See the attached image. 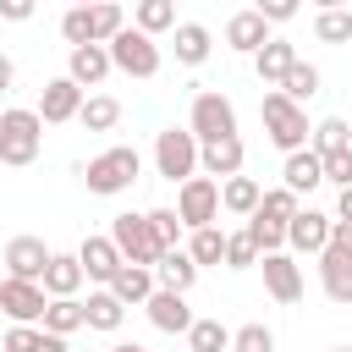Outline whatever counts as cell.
Masks as SVG:
<instances>
[{
    "instance_id": "cell-1",
    "label": "cell",
    "mask_w": 352,
    "mask_h": 352,
    "mask_svg": "<svg viewBox=\"0 0 352 352\" xmlns=\"http://www.w3.org/2000/svg\"><path fill=\"white\" fill-rule=\"evenodd\" d=\"M258 116H264V132H270V143L280 148V154H292V148H308V116H302V104L297 99H286L280 88L275 94H264L258 99Z\"/></svg>"
},
{
    "instance_id": "cell-2",
    "label": "cell",
    "mask_w": 352,
    "mask_h": 352,
    "mask_svg": "<svg viewBox=\"0 0 352 352\" xmlns=\"http://www.w3.org/2000/svg\"><path fill=\"white\" fill-rule=\"evenodd\" d=\"M138 170H143L138 148L116 143V148H104V154H94V160L82 165V182H88V192H99V198H116V192H126V187L138 182Z\"/></svg>"
},
{
    "instance_id": "cell-3",
    "label": "cell",
    "mask_w": 352,
    "mask_h": 352,
    "mask_svg": "<svg viewBox=\"0 0 352 352\" xmlns=\"http://www.w3.org/2000/svg\"><path fill=\"white\" fill-rule=\"evenodd\" d=\"M44 148V116L38 110H0V165H33Z\"/></svg>"
},
{
    "instance_id": "cell-4",
    "label": "cell",
    "mask_w": 352,
    "mask_h": 352,
    "mask_svg": "<svg viewBox=\"0 0 352 352\" xmlns=\"http://www.w3.org/2000/svg\"><path fill=\"white\" fill-rule=\"evenodd\" d=\"M198 132L192 126H165L160 138H154V170L165 176V182H187V176H198Z\"/></svg>"
},
{
    "instance_id": "cell-5",
    "label": "cell",
    "mask_w": 352,
    "mask_h": 352,
    "mask_svg": "<svg viewBox=\"0 0 352 352\" xmlns=\"http://www.w3.org/2000/svg\"><path fill=\"white\" fill-rule=\"evenodd\" d=\"M110 60H116V72H126V77H154V72H160V44H154V33H143V28L132 22V28H121V33L110 38Z\"/></svg>"
},
{
    "instance_id": "cell-6",
    "label": "cell",
    "mask_w": 352,
    "mask_h": 352,
    "mask_svg": "<svg viewBox=\"0 0 352 352\" xmlns=\"http://www.w3.org/2000/svg\"><path fill=\"white\" fill-rule=\"evenodd\" d=\"M176 214H182V226L187 231H198V226H214L220 220V182L214 176H187L182 187H176Z\"/></svg>"
},
{
    "instance_id": "cell-7",
    "label": "cell",
    "mask_w": 352,
    "mask_h": 352,
    "mask_svg": "<svg viewBox=\"0 0 352 352\" xmlns=\"http://www.w3.org/2000/svg\"><path fill=\"white\" fill-rule=\"evenodd\" d=\"M110 236H116L121 258H132V264H160V253H165V242L154 236V220L148 214H116L110 220Z\"/></svg>"
},
{
    "instance_id": "cell-8",
    "label": "cell",
    "mask_w": 352,
    "mask_h": 352,
    "mask_svg": "<svg viewBox=\"0 0 352 352\" xmlns=\"http://www.w3.org/2000/svg\"><path fill=\"white\" fill-rule=\"evenodd\" d=\"M44 308H50L44 280H22V275H6L0 280V314L11 324H44Z\"/></svg>"
},
{
    "instance_id": "cell-9",
    "label": "cell",
    "mask_w": 352,
    "mask_h": 352,
    "mask_svg": "<svg viewBox=\"0 0 352 352\" xmlns=\"http://www.w3.org/2000/svg\"><path fill=\"white\" fill-rule=\"evenodd\" d=\"M187 126L198 132V143H214V138H231V132H236V104H231L226 94H214V88H204V94L192 99V116H187Z\"/></svg>"
},
{
    "instance_id": "cell-10",
    "label": "cell",
    "mask_w": 352,
    "mask_h": 352,
    "mask_svg": "<svg viewBox=\"0 0 352 352\" xmlns=\"http://www.w3.org/2000/svg\"><path fill=\"white\" fill-rule=\"evenodd\" d=\"M258 270H264V292L275 297V302H297L302 297V270H297V258L292 253H258Z\"/></svg>"
},
{
    "instance_id": "cell-11",
    "label": "cell",
    "mask_w": 352,
    "mask_h": 352,
    "mask_svg": "<svg viewBox=\"0 0 352 352\" xmlns=\"http://www.w3.org/2000/svg\"><path fill=\"white\" fill-rule=\"evenodd\" d=\"M77 110H82V82H72V77H50L44 94H38V116H44V126L77 121Z\"/></svg>"
},
{
    "instance_id": "cell-12",
    "label": "cell",
    "mask_w": 352,
    "mask_h": 352,
    "mask_svg": "<svg viewBox=\"0 0 352 352\" xmlns=\"http://www.w3.org/2000/svg\"><path fill=\"white\" fill-rule=\"evenodd\" d=\"M148 308V324L165 330V336H187L192 324V308H187V292H170V286H154V297L143 302Z\"/></svg>"
},
{
    "instance_id": "cell-13",
    "label": "cell",
    "mask_w": 352,
    "mask_h": 352,
    "mask_svg": "<svg viewBox=\"0 0 352 352\" xmlns=\"http://www.w3.org/2000/svg\"><path fill=\"white\" fill-rule=\"evenodd\" d=\"M330 226H336V214L297 209V214L286 220V242H292L297 253H324V248H330Z\"/></svg>"
},
{
    "instance_id": "cell-14",
    "label": "cell",
    "mask_w": 352,
    "mask_h": 352,
    "mask_svg": "<svg viewBox=\"0 0 352 352\" xmlns=\"http://www.w3.org/2000/svg\"><path fill=\"white\" fill-rule=\"evenodd\" d=\"M50 248H44V236H11L6 242V275H22V280H44V270H50Z\"/></svg>"
},
{
    "instance_id": "cell-15",
    "label": "cell",
    "mask_w": 352,
    "mask_h": 352,
    "mask_svg": "<svg viewBox=\"0 0 352 352\" xmlns=\"http://www.w3.org/2000/svg\"><path fill=\"white\" fill-rule=\"evenodd\" d=\"M110 44H72V55H66V77L72 82H82V88H99L104 77H110Z\"/></svg>"
},
{
    "instance_id": "cell-16",
    "label": "cell",
    "mask_w": 352,
    "mask_h": 352,
    "mask_svg": "<svg viewBox=\"0 0 352 352\" xmlns=\"http://www.w3.org/2000/svg\"><path fill=\"white\" fill-rule=\"evenodd\" d=\"M242 160H248V148H242V138H236V132H231V138H214V143H204V148H198V170H204V176H214V182L236 176V170H242Z\"/></svg>"
},
{
    "instance_id": "cell-17",
    "label": "cell",
    "mask_w": 352,
    "mask_h": 352,
    "mask_svg": "<svg viewBox=\"0 0 352 352\" xmlns=\"http://www.w3.org/2000/svg\"><path fill=\"white\" fill-rule=\"evenodd\" d=\"M77 258H82V275H88V280H99V286H110V280H116V270L126 264V258H121V248H116V236H88V242L77 248Z\"/></svg>"
},
{
    "instance_id": "cell-18",
    "label": "cell",
    "mask_w": 352,
    "mask_h": 352,
    "mask_svg": "<svg viewBox=\"0 0 352 352\" xmlns=\"http://www.w3.org/2000/svg\"><path fill=\"white\" fill-rule=\"evenodd\" d=\"M319 280H324V297L330 302H352V248H324L319 253Z\"/></svg>"
},
{
    "instance_id": "cell-19",
    "label": "cell",
    "mask_w": 352,
    "mask_h": 352,
    "mask_svg": "<svg viewBox=\"0 0 352 352\" xmlns=\"http://www.w3.org/2000/svg\"><path fill=\"white\" fill-rule=\"evenodd\" d=\"M226 44H231L236 55H258V50L270 44V22H264L258 11H236V16L226 22Z\"/></svg>"
},
{
    "instance_id": "cell-20",
    "label": "cell",
    "mask_w": 352,
    "mask_h": 352,
    "mask_svg": "<svg viewBox=\"0 0 352 352\" xmlns=\"http://www.w3.org/2000/svg\"><path fill=\"white\" fill-rule=\"evenodd\" d=\"M280 176H286V187L302 198V192H314V187L324 182V160H319L314 148H292V154H286V165H280Z\"/></svg>"
},
{
    "instance_id": "cell-21",
    "label": "cell",
    "mask_w": 352,
    "mask_h": 352,
    "mask_svg": "<svg viewBox=\"0 0 352 352\" xmlns=\"http://www.w3.org/2000/svg\"><path fill=\"white\" fill-rule=\"evenodd\" d=\"M154 286H160V280H154V264H132V258H126V264L116 270V280H110V292H116L126 308H132V302H148Z\"/></svg>"
},
{
    "instance_id": "cell-22",
    "label": "cell",
    "mask_w": 352,
    "mask_h": 352,
    "mask_svg": "<svg viewBox=\"0 0 352 352\" xmlns=\"http://www.w3.org/2000/svg\"><path fill=\"white\" fill-rule=\"evenodd\" d=\"M154 280H160V286H170V292H187V286L198 280V258H192L187 248H165V253H160V264H154Z\"/></svg>"
},
{
    "instance_id": "cell-23",
    "label": "cell",
    "mask_w": 352,
    "mask_h": 352,
    "mask_svg": "<svg viewBox=\"0 0 352 352\" xmlns=\"http://www.w3.org/2000/svg\"><path fill=\"white\" fill-rule=\"evenodd\" d=\"M258 198H264V187H258L253 176H242V170L220 182V209H226V214H242V220H248V214L258 209Z\"/></svg>"
},
{
    "instance_id": "cell-24",
    "label": "cell",
    "mask_w": 352,
    "mask_h": 352,
    "mask_svg": "<svg viewBox=\"0 0 352 352\" xmlns=\"http://www.w3.org/2000/svg\"><path fill=\"white\" fill-rule=\"evenodd\" d=\"M82 280H88V275H82V258H77V253H55L50 270H44V292H50V297H77Z\"/></svg>"
},
{
    "instance_id": "cell-25",
    "label": "cell",
    "mask_w": 352,
    "mask_h": 352,
    "mask_svg": "<svg viewBox=\"0 0 352 352\" xmlns=\"http://www.w3.org/2000/svg\"><path fill=\"white\" fill-rule=\"evenodd\" d=\"M292 60H297V44H286V38H270V44L253 55V66H258V82L280 88V77L292 72Z\"/></svg>"
},
{
    "instance_id": "cell-26",
    "label": "cell",
    "mask_w": 352,
    "mask_h": 352,
    "mask_svg": "<svg viewBox=\"0 0 352 352\" xmlns=\"http://www.w3.org/2000/svg\"><path fill=\"white\" fill-rule=\"evenodd\" d=\"M209 50H214V38H209L204 22H176V60L182 66H204Z\"/></svg>"
},
{
    "instance_id": "cell-27",
    "label": "cell",
    "mask_w": 352,
    "mask_h": 352,
    "mask_svg": "<svg viewBox=\"0 0 352 352\" xmlns=\"http://www.w3.org/2000/svg\"><path fill=\"white\" fill-rule=\"evenodd\" d=\"M82 308H88V330H104V336H110V330H121V319H126V302H121L110 286H104V292H88V302H82Z\"/></svg>"
},
{
    "instance_id": "cell-28",
    "label": "cell",
    "mask_w": 352,
    "mask_h": 352,
    "mask_svg": "<svg viewBox=\"0 0 352 352\" xmlns=\"http://www.w3.org/2000/svg\"><path fill=\"white\" fill-rule=\"evenodd\" d=\"M82 324H88V308H82L77 297H50V308H44V330L72 336V330H82Z\"/></svg>"
},
{
    "instance_id": "cell-29",
    "label": "cell",
    "mask_w": 352,
    "mask_h": 352,
    "mask_svg": "<svg viewBox=\"0 0 352 352\" xmlns=\"http://www.w3.org/2000/svg\"><path fill=\"white\" fill-rule=\"evenodd\" d=\"M314 38L319 44H352V6H330L314 16Z\"/></svg>"
},
{
    "instance_id": "cell-30",
    "label": "cell",
    "mask_w": 352,
    "mask_h": 352,
    "mask_svg": "<svg viewBox=\"0 0 352 352\" xmlns=\"http://www.w3.org/2000/svg\"><path fill=\"white\" fill-rule=\"evenodd\" d=\"M77 121H82L88 132H110V126L121 121V104H116L110 94H88V99H82V110H77Z\"/></svg>"
},
{
    "instance_id": "cell-31",
    "label": "cell",
    "mask_w": 352,
    "mask_h": 352,
    "mask_svg": "<svg viewBox=\"0 0 352 352\" xmlns=\"http://www.w3.org/2000/svg\"><path fill=\"white\" fill-rule=\"evenodd\" d=\"M187 253L198 258V270H204V264H226V231H220V226H198V231L187 236Z\"/></svg>"
},
{
    "instance_id": "cell-32",
    "label": "cell",
    "mask_w": 352,
    "mask_h": 352,
    "mask_svg": "<svg viewBox=\"0 0 352 352\" xmlns=\"http://www.w3.org/2000/svg\"><path fill=\"white\" fill-rule=\"evenodd\" d=\"M187 346L192 352H231V330L220 319H192L187 324Z\"/></svg>"
},
{
    "instance_id": "cell-33",
    "label": "cell",
    "mask_w": 352,
    "mask_h": 352,
    "mask_svg": "<svg viewBox=\"0 0 352 352\" xmlns=\"http://www.w3.org/2000/svg\"><path fill=\"white\" fill-rule=\"evenodd\" d=\"M132 22L143 33H170L176 28V0H138L132 6Z\"/></svg>"
},
{
    "instance_id": "cell-34",
    "label": "cell",
    "mask_w": 352,
    "mask_h": 352,
    "mask_svg": "<svg viewBox=\"0 0 352 352\" xmlns=\"http://www.w3.org/2000/svg\"><path fill=\"white\" fill-rule=\"evenodd\" d=\"M88 16H94V44H110V38L126 28V11H121L116 0H94V6H88Z\"/></svg>"
},
{
    "instance_id": "cell-35",
    "label": "cell",
    "mask_w": 352,
    "mask_h": 352,
    "mask_svg": "<svg viewBox=\"0 0 352 352\" xmlns=\"http://www.w3.org/2000/svg\"><path fill=\"white\" fill-rule=\"evenodd\" d=\"M346 143H352V126H346L341 116H324V121L308 132V148H314V154H330V148H346Z\"/></svg>"
},
{
    "instance_id": "cell-36",
    "label": "cell",
    "mask_w": 352,
    "mask_h": 352,
    "mask_svg": "<svg viewBox=\"0 0 352 352\" xmlns=\"http://www.w3.org/2000/svg\"><path fill=\"white\" fill-rule=\"evenodd\" d=\"M280 94H286V99H297V104H302V99H314V94H319V72H314L308 60H292V72L280 77Z\"/></svg>"
},
{
    "instance_id": "cell-37",
    "label": "cell",
    "mask_w": 352,
    "mask_h": 352,
    "mask_svg": "<svg viewBox=\"0 0 352 352\" xmlns=\"http://www.w3.org/2000/svg\"><path fill=\"white\" fill-rule=\"evenodd\" d=\"M258 264V242H253V231L242 226V231H226V270H253Z\"/></svg>"
},
{
    "instance_id": "cell-38",
    "label": "cell",
    "mask_w": 352,
    "mask_h": 352,
    "mask_svg": "<svg viewBox=\"0 0 352 352\" xmlns=\"http://www.w3.org/2000/svg\"><path fill=\"white\" fill-rule=\"evenodd\" d=\"M297 209H302V204H297V192H292L286 182H280V187H270V192L258 198V214H264V220H280V226H286Z\"/></svg>"
},
{
    "instance_id": "cell-39",
    "label": "cell",
    "mask_w": 352,
    "mask_h": 352,
    "mask_svg": "<svg viewBox=\"0 0 352 352\" xmlns=\"http://www.w3.org/2000/svg\"><path fill=\"white\" fill-rule=\"evenodd\" d=\"M248 231H253V242H258V253H275V248H286V226H280V220H264L258 209L248 214Z\"/></svg>"
},
{
    "instance_id": "cell-40",
    "label": "cell",
    "mask_w": 352,
    "mask_h": 352,
    "mask_svg": "<svg viewBox=\"0 0 352 352\" xmlns=\"http://www.w3.org/2000/svg\"><path fill=\"white\" fill-rule=\"evenodd\" d=\"M231 352H275V330L270 324H242V330H231Z\"/></svg>"
},
{
    "instance_id": "cell-41",
    "label": "cell",
    "mask_w": 352,
    "mask_h": 352,
    "mask_svg": "<svg viewBox=\"0 0 352 352\" xmlns=\"http://www.w3.org/2000/svg\"><path fill=\"white\" fill-rule=\"evenodd\" d=\"M60 38H66V44H94V16H88V6H72V11L60 16Z\"/></svg>"
},
{
    "instance_id": "cell-42",
    "label": "cell",
    "mask_w": 352,
    "mask_h": 352,
    "mask_svg": "<svg viewBox=\"0 0 352 352\" xmlns=\"http://www.w3.org/2000/svg\"><path fill=\"white\" fill-rule=\"evenodd\" d=\"M38 341H44V324H11L0 352H38Z\"/></svg>"
},
{
    "instance_id": "cell-43",
    "label": "cell",
    "mask_w": 352,
    "mask_h": 352,
    "mask_svg": "<svg viewBox=\"0 0 352 352\" xmlns=\"http://www.w3.org/2000/svg\"><path fill=\"white\" fill-rule=\"evenodd\" d=\"M319 160H324V182L352 187V143H346V148H330V154H319Z\"/></svg>"
},
{
    "instance_id": "cell-44",
    "label": "cell",
    "mask_w": 352,
    "mask_h": 352,
    "mask_svg": "<svg viewBox=\"0 0 352 352\" xmlns=\"http://www.w3.org/2000/svg\"><path fill=\"white\" fill-rule=\"evenodd\" d=\"M148 220H154V236H160L165 248H176V236H182V214H176V209H148Z\"/></svg>"
},
{
    "instance_id": "cell-45",
    "label": "cell",
    "mask_w": 352,
    "mask_h": 352,
    "mask_svg": "<svg viewBox=\"0 0 352 352\" xmlns=\"http://www.w3.org/2000/svg\"><path fill=\"white\" fill-rule=\"evenodd\" d=\"M297 6H302V0H258L253 11H258L264 22H292V16H297Z\"/></svg>"
},
{
    "instance_id": "cell-46",
    "label": "cell",
    "mask_w": 352,
    "mask_h": 352,
    "mask_svg": "<svg viewBox=\"0 0 352 352\" xmlns=\"http://www.w3.org/2000/svg\"><path fill=\"white\" fill-rule=\"evenodd\" d=\"M33 11H38V0H0V16L6 22H28Z\"/></svg>"
},
{
    "instance_id": "cell-47",
    "label": "cell",
    "mask_w": 352,
    "mask_h": 352,
    "mask_svg": "<svg viewBox=\"0 0 352 352\" xmlns=\"http://www.w3.org/2000/svg\"><path fill=\"white\" fill-rule=\"evenodd\" d=\"M330 242H336V248H352V220H336V226H330Z\"/></svg>"
},
{
    "instance_id": "cell-48",
    "label": "cell",
    "mask_w": 352,
    "mask_h": 352,
    "mask_svg": "<svg viewBox=\"0 0 352 352\" xmlns=\"http://www.w3.org/2000/svg\"><path fill=\"white\" fill-rule=\"evenodd\" d=\"M336 220H352V187H341V198H336Z\"/></svg>"
},
{
    "instance_id": "cell-49",
    "label": "cell",
    "mask_w": 352,
    "mask_h": 352,
    "mask_svg": "<svg viewBox=\"0 0 352 352\" xmlns=\"http://www.w3.org/2000/svg\"><path fill=\"white\" fill-rule=\"evenodd\" d=\"M38 352H66V336H55V330H44V341H38Z\"/></svg>"
},
{
    "instance_id": "cell-50",
    "label": "cell",
    "mask_w": 352,
    "mask_h": 352,
    "mask_svg": "<svg viewBox=\"0 0 352 352\" xmlns=\"http://www.w3.org/2000/svg\"><path fill=\"white\" fill-rule=\"evenodd\" d=\"M16 82V66H11V55H0V94Z\"/></svg>"
},
{
    "instance_id": "cell-51",
    "label": "cell",
    "mask_w": 352,
    "mask_h": 352,
    "mask_svg": "<svg viewBox=\"0 0 352 352\" xmlns=\"http://www.w3.org/2000/svg\"><path fill=\"white\" fill-rule=\"evenodd\" d=\"M110 352H143V346H138V341H116Z\"/></svg>"
},
{
    "instance_id": "cell-52",
    "label": "cell",
    "mask_w": 352,
    "mask_h": 352,
    "mask_svg": "<svg viewBox=\"0 0 352 352\" xmlns=\"http://www.w3.org/2000/svg\"><path fill=\"white\" fill-rule=\"evenodd\" d=\"M314 6H319V11H330V6H352V0H314Z\"/></svg>"
},
{
    "instance_id": "cell-53",
    "label": "cell",
    "mask_w": 352,
    "mask_h": 352,
    "mask_svg": "<svg viewBox=\"0 0 352 352\" xmlns=\"http://www.w3.org/2000/svg\"><path fill=\"white\" fill-rule=\"evenodd\" d=\"M72 6H94V0H72Z\"/></svg>"
},
{
    "instance_id": "cell-54",
    "label": "cell",
    "mask_w": 352,
    "mask_h": 352,
    "mask_svg": "<svg viewBox=\"0 0 352 352\" xmlns=\"http://www.w3.org/2000/svg\"><path fill=\"white\" fill-rule=\"evenodd\" d=\"M336 352H352V346H336Z\"/></svg>"
}]
</instances>
